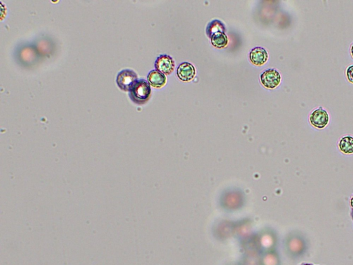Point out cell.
I'll return each instance as SVG.
<instances>
[{
  "label": "cell",
  "mask_w": 353,
  "mask_h": 265,
  "mask_svg": "<svg viewBox=\"0 0 353 265\" xmlns=\"http://www.w3.org/2000/svg\"><path fill=\"white\" fill-rule=\"evenodd\" d=\"M129 97L135 104L142 105L149 100L151 96V85L146 80L140 79L128 91Z\"/></svg>",
  "instance_id": "6da1fadb"
},
{
  "label": "cell",
  "mask_w": 353,
  "mask_h": 265,
  "mask_svg": "<svg viewBox=\"0 0 353 265\" xmlns=\"http://www.w3.org/2000/svg\"><path fill=\"white\" fill-rule=\"evenodd\" d=\"M138 80L137 73L133 70L126 68L119 72L117 75L116 82L120 89L129 91L132 86Z\"/></svg>",
  "instance_id": "7a4b0ae2"
},
{
  "label": "cell",
  "mask_w": 353,
  "mask_h": 265,
  "mask_svg": "<svg viewBox=\"0 0 353 265\" xmlns=\"http://www.w3.org/2000/svg\"><path fill=\"white\" fill-rule=\"evenodd\" d=\"M310 123L315 128L324 129L329 123L328 112L322 107H319L314 110L310 115Z\"/></svg>",
  "instance_id": "3957f363"
},
{
  "label": "cell",
  "mask_w": 353,
  "mask_h": 265,
  "mask_svg": "<svg viewBox=\"0 0 353 265\" xmlns=\"http://www.w3.org/2000/svg\"><path fill=\"white\" fill-rule=\"evenodd\" d=\"M261 83L267 89H273L280 85L281 82V75L277 70L268 69L265 70L261 76Z\"/></svg>",
  "instance_id": "277c9868"
},
{
  "label": "cell",
  "mask_w": 353,
  "mask_h": 265,
  "mask_svg": "<svg viewBox=\"0 0 353 265\" xmlns=\"http://www.w3.org/2000/svg\"><path fill=\"white\" fill-rule=\"evenodd\" d=\"M155 67L156 70L164 75H170L175 68V62L173 58L168 55H161L157 58Z\"/></svg>",
  "instance_id": "5b68a950"
},
{
  "label": "cell",
  "mask_w": 353,
  "mask_h": 265,
  "mask_svg": "<svg viewBox=\"0 0 353 265\" xmlns=\"http://www.w3.org/2000/svg\"><path fill=\"white\" fill-rule=\"evenodd\" d=\"M195 68L193 65L189 63L181 64L177 70V75L180 80L183 82H189L195 76Z\"/></svg>",
  "instance_id": "8992f818"
},
{
  "label": "cell",
  "mask_w": 353,
  "mask_h": 265,
  "mask_svg": "<svg viewBox=\"0 0 353 265\" xmlns=\"http://www.w3.org/2000/svg\"><path fill=\"white\" fill-rule=\"evenodd\" d=\"M249 58L253 65H256V66H261L266 63L268 55L263 48L256 47L251 51Z\"/></svg>",
  "instance_id": "52a82bcc"
},
{
  "label": "cell",
  "mask_w": 353,
  "mask_h": 265,
  "mask_svg": "<svg viewBox=\"0 0 353 265\" xmlns=\"http://www.w3.org/2000/svg\"><path fill=\"white\" fill-rule=\"evenodd\" d=\"M148 82L150 85L156 89L163 87L166 83V77L164 74L158 71V70H152L148 74Z\"/></svg>",
  "instance_id": "ba28073f"
},
{
  "label": "cell",
  "mask_w": 353,
  "mask_h": 265,
  "mask_svg": "<svg viewBox=\"0 0 353 265\" xmlns=\"http://www.w3.org/2000/svg\"><path fill=\"white\" fill-rule=\"evenodd\" d=\"M339 149L343 154H353V137L350 135L343 137L339 142Z\"/></svg>",
  "instance_id": "9c48e42d"
},
{
  "label": "cell",
  "mask_w": 353,
  "mask_h": 265,
  "mask_svg": "<svg viewBox=\"0 0 353 265\" xmlns=\"http://www.w3.org/2000/svg\"><path fill=\"white\" fill-rule=\"evenodd\" d=\"M225 25L218 20H215L210 22L206 28V34L210 38L218 33H225Z\"/></svg>",
  "instance_id": "30bf717a"
},
{
  "label": "cell",
  "mask_w": 353,
  "mask_h": 265,
  "mask_svg": "<svg viewBox=\"0 0 353 265\" xmlns=\"http://www.w3.org/2000/svg\"><path fill=\"white\" fill-rule=\"evenodd\" d=\"M211 43L215 47L222 49L228 44V37L225 33H218L211 37Z\"/></svg>",
  "instance_id": "8fae6325"
},
{
  "label": "cell",
  "mask_w": 353,
  "mask_h": 265,
  "mask_svg": "<svg viewBox=\"0 0 353 265\" xmlns=\"http://www.w3.org/2000/svg\"><path fill=\"white\" fill-rule=\"evenodd\" d=\"M346 77L349 82L353 84V65H351L346 69Z\"/></svg>",
  "instance_id": "7c38bea8"
},
{
  "label": "cell",
  "mask_w": 353,
  "mask_h": 265,
  "mask_svg": "<svg viewBox=\"0 0 353 265\" xmlns=\"http://www.w3.org/2000/svg\"><path fill=\"white\" fill-rule=\"evenodd\" d=\"M351 56H352V57L353 58V44H352V45H351Z\"/></svg>",
  "instance_id": "4fadbf2b"
},
{
  "label": "cell",
  "mask_w": 353,
  "mask_h": 265,
  "mask_svg": "<svg viewBox=\"0 0 353 265\" xmlns=\"http://www.w3.org/2000/svg\"><path fill=\"white\" fill-rule=\"evenodd\" d=\"M351 207H352V209H353V196L352 198H351Z\"/></svg>",
  "instance_id": "5bb4252c"
},
{
  "label": "cell",
  "mask_w": 353,
  "mask_h": 265,
  "mask_svg": "<svg viewBox=\"0 0 353 265\" xmlns=\"http://www.w3.org/2000/svg\"><path fill=\"white\" fill-rule=\"evenodd\" d=\"M351 216H352V218L353 220V209H352V213H351Z\"/></svg>",
  "instance_id": "9a60e30c"
},
{
  "label": "cell",
  "mask_w": 353,
  "mask_h": 265,
  "mask_svg": "<svg viewBox=\"0 0 353 265\" xmlns=\"http://www.w3.org/2000/svg\"><path fill=\"white\" fill-rule=\"evenodd\" d=\"M311 265V264H303V265Z\"/></svg>",
  "instance_id": "2e32d148"
}]
</instances>
